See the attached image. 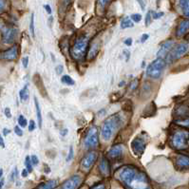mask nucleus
Wrapping results in <instances>:
<instances>
[{
  "label": "nucleus",
  "instance_id": "nucleus-33",
  "mask_svg": "<svg viewBox=\"0 0 189 189\" xmlns=\"http://www.w3.org/2000/svg\"><path fill=\"white\" fill-rule=\"evenodd\" d=\"M35 129V122L33 120L30 121V124H29V131L32 132Z\"/></svg>",
  "mask_w": 189,
  "mask_h": 189
},
{
  "label": "nucleus",
  "instance_id": "nucleus-36",
  "mask_svg": "<svg viewBox=\"0 0 189 189\" xmlns=\"http://www.w3.org/2000/svg\"><path fill=\"white\" fill-rule=\"evenodd\" d=\"M22 65H23L24 67H25V69H27V67H28V65H29V57L28 56H25L22 59Z\"/></svg>",
  "mask_w": 189,
  "mask_h": 189
},
{
  "label": "nucleus",
  "instance_id": "nucleus-14",
  "mask_svg": "<svg viewBox=\"0 0 189 189\" xmlns=\"http://www.w3.org/2000/svg\"><path fill=\"white\" fill-rule=\"evenodd\" d=\"M189 31V20H182L177 28V36H183Z\"/></svg>",
  "mask_w": 189,
  "mask_h": 189
},
{
  "label": "nucleus",
  "instance_id": "nucleus-27",
  "mask_svg": "<svg viewBox=\"0 0 189 189\" xmlns=\"http://www.w3.org/2000/svg\"><path fill=\"white\" fill-rule=\"evenodd\" d=\"M97 53H98V44H94L92 46V48H90L89 56V58H92L97 54Z\"/></svg>",
  "mask_w": 189,
  "mask_h": 189
},
{
  "label": "nucleus",
  "instance_id": "nucleus-2",
  "mask_svg": "<svg viewBox=\"0 0 189 189\" xmlns=\"http://www.w3.org/2000/svg\"><path fill=\"white\" fill-rule=\"evenodd\" d=\"M121 122H122V118H121L120 114H116L106 119L103 125H102L101 135L105 141H109L112 138L114 133L117 131V129L120 127Z\"/></svg>",
  "mask_w": 189,
  "mask_h": 189
},
{
  "label": "nucleus",
  "instance_id": "nucleus-37",
  "mask_svg": "<svg viewBox=\"0 0 189 189\" xmlns=\"http://www.w3.org/2000/svg\"><path fill=\"white\" fill-rule=\"evenodd\" d=\"M6 8V0H0V12H2Z\"/></svg>",
  "mask_w": 189,
  "mask_h": 189
},
{
  "label": "nucleus",
  "instance_id": "nucleus-29",
  "mask_svg": "<svg viewBox=\"0 0 189 189\" xmlns=\"http://www.w3.org/2000/svg\"><path fill=\"white\" fill-rule=\"evenodd\" d=\"M151 21H152V13H151V12H148L147 13V16H145V20H144L145 26L148 27L150 25V23H151Z\"/></svg>",
  "mask_w": 189,
  "mask_h": 189
},
{
  "label": "nucleus",
  "instance_id": "nucleus-12",
  "mask_svg": "<svg viewBox=\"0 0 189 189\" xmlns=\"http://www.w3.org/2000/svg\"><path fill=\"white\" fill-rule=\"evenodd\" d=\"M174 46V41L173 40H169L166 43H163L162 45V47L160 48L159 51L157 52V56L160 58H163L164 56L167 55V53H169V51H171L172 47Z\"/></svg>",
  "mask_w": 189,
  "mask_h": 189
},
{
  "label": "nucleus",
  "instance_id": "nucleus-23",
  "mask_svg": "<svg viewBox=\"0 0 189 189\" xmlns=\"http://www.w3.org/2000/svg\"><path fill=\"white\" fill-rule=\"evenodd\" d=\"M61 82H62L63 84L67 85V86H73V85L75 84L74 80L72 79L70 76H69V75H64V76H62Z\"/></svg>",
  "mask_w": 189,
  "mask_h": 189
},
{
  "label": "nucleus",
  "instance_id": "nucleus-53",
  "mask_svg": "<svg viewBox=\"0 0 189 189\" xmlns=\"http://www.w3.org/2000/svg\"><path fill=\"white\" fill-rule=\"evenodd\" d=\"M185 39H186V41H188V42H189V34L185 37Z\"/></svg>",
  "mask_w": 189,
  "mask_h": 189
},
{
  "label": "nucleus",
  "instance_id": "nucleus-21",
  "mask_svg": "<svg viewBox=\"0 0 189 189\" xmlns=\"http://www.w3.org/2000/svg\"><path fill=\"white\" fill-rule=\"evenodd\" d=\"M133 27V22L131 18L129 17H125L122 22H121V28L122 29H127V28H132Z\"/></svg>",
  "mask_w": 189,
  "mask_h": 189
},
{
  "label": "nucleus",
  "instance_id": "nucleus-51",
  "mask_svg": "<svg viewBox=\"0 0 189 189\" xmlns=\"http://www.w3.org/2000/svg\"><path fill=\"white\" fill-rule=\"evenodd\" d=\"M3 185H4V180H1V182H0V189H2Z\"/></svg>",
  "mask_w": 189,
  "mask_h": 189
},
{
  "label": "nucleus",
  "instance_id": "nucleus-34",
  "mask_svg": "<svg viewBox=\"0 0 189 189\" xmlns=\"http://www.w3.org/2000/svg\"><path fill=\"white\" fill-rule=\"evenodd\" d=\"M151 13H152V18L153 19H159L160 17H162V16H163V12H151Z\"/></svg>",
  "mask_w": 189,
  "mask_h": 189
},
{
  "label": "nucleus",
  "instance_id": "nucleus-1",
  "mask_svg": "<svg viewBox=\"0 0 189 189\" xmlns=\"http://www.w3.org/2000/svg\"><path fill=\"white\" fill-rule=\"evenodd\" d=\"M117 176L128 189H150L147 175L135 166H127L120 168L117 172Z\"/></svg>",
  "mask_w": 189,
  "mask_h": 189
},
{
  "label": "nucleus",
  "instance_id": "nucleus-54",
  "mask_svg": "<svg viewBox=\"0 0 189 189\" xmlns=\"http://www.w3.org/2000/svg\"><path fill=\"white\" fill-rule=\"evenodd\" d=\"M123 85H125V82H121V83H120V85H119V86H123Z\"/></svg>",
  "mask_w": 189,
  "mask_h": 189
},
{
  "label": "nucleus",
  "instance_id": "nucleus-44",
  "mask_svg": "<svg viewBox=\"0 0 189 189\" xmlns=\"http://www.w3.org/2000/svg\"><path fill=\"white\" fill-rule=\"evenodd\" d=\"M138 3L140 4V6H141V9L143 11H144V8H145V5H144V0H137Z\"/></svg>",
  "mask_w": 189,
  "mask_h": 189
},
{
  "label": "nucleus",
  "instance_id": "nucleus-41",
  "mask_svg": "<svg viewBox=\"0 0 189 189\" xmlns=\"http://www.w3.org/2000/svg\"><path fill=\"white\" fill-rule=\"evenodd\" d=\"M108 1H109V0H99V5L102 8H104L105 5L108 4Z\"/></svg>",
  "mask_w": 189,
  "mask_h": 189
},
{
  "label": "nucleus",
  "instance_id": "nucleus-47",
  "mask_svg": "<svg viewBox=\"0 0 189 189\" xmlns=\"http://www.w3.org/2000/svg\"><path fill=\"white\" fill-rule=\"evenodd\" d=\"M28 173H29V171L27 170V168L26 169H23L22 170V177H24V178H26L27 176H28Z\"/></svg>",
  "mask_w": 189,
  "mask_h": 189
},
{
  "label": "nucleus",
  "instance_id": "nucleus-26",
  "mask_svg": "<svg viewBox=\"0 0 189 189\" xmlns=\"http://www.w3.org/2000/svg\"><path fill=\"white\" fill-rule=\"evenodd\" d=\"M32 160L30 158V156H27L26 157V160H25V166L27 167V170L29 171V173L32 171Z\"/></svg>",
  "mask_w": 189,
  "mask_h": 189
},
{
  "label": "nucleus",
  "instance_id": "nucleus-15",
  "mask_svg": "<svg viewBox=\"0 0 189 189\" xmlns=\"http://www.w3.org/2000/svg\"><path fill=\"white\" fill-rule=\"evenodd\" d=\"M18 55V50L16 46H13L10 50L6 51L3 53V58L7 60H14Z\"/></svg>",
  "mask_w": 189,
  "mask_h": 189
},
{
  "label": "nucleus",
  "instance_id": "nucleus-11",
  "mask_svg": "<svg viewBox=\"0 0 189 189\" xmlns=\"http://www.w3.org/2000/svg\"><path fill=\"white\" fill-rule=\"evenodd\" d=\"M131 147H132V150L135 155H141L143 154V152L144 151L145 149V144H144V140L141 139V138H135L133 140V142L131 143Z\"/></svg>",
  "mask_w": 189,
  "mask_h": 189
},
{
  "label": "nucleus",
  "instance_id": "nucleus-28",
  "mask_svg": "<svg viewBox=\"0 0 189 189\" xmlns=\"http://www.w3.org/2000/svg\"><path fill=\"white\" fill-rule=\"evenodd\" d=\"M176 124L182 125V127H189V117L183 119V120H179V121H176Z\"/></svg>",
  "mask_w": 189,
  "mask_h": 189
},
{
  "label": "nucleus",
  "instance_id": "nucleus-52",
  "mask_svg": "<svg viewBox=\"0 0 189 189\" xmlns=\"http://www.w3.org/2000/svg\"><path fill=\"white\" fill-rule=\"evenodd\" d=\"M2 175H3V170L2 169H0V178L2 177Z\"/></svg>",
  "mask_w": 189,
  "mask_h": 189
},
{
  "label": "nucleus",
  "instance_id": "nucleus-39",
  "mask_svg": "<svg viewBox=\"0 0 189 189\" xmlns=\"http://www.w3.org/2000/svg\"><path fill=\"white\" fill-rule=\"evenodd\" d=\"M5 115L7 116V118H11L12 117V113H11V109L9 108H5Z\"/></svg>",
  "mask_w": 189,
  "mask_h": 189
},
{
  "label": "nucleus",
  "instance_id": "nucleus-38",
  "mask_svg": "<svg viewBox=\"0 0 189 189\" xmlns=\"http://www.w3.org/2000/svg\"><path fill=\"white\" fill-rule=\"evenodd\" d=\"M91 189H105V186L104 183H99V185H94Z\"/></svg>",
  "mask_w": 189,
  "mask_h": 189
},
{
  "label": "nucleus",
  "instance_id": "nucleus-22",
  "mask_svg": "<svg viewBox=\"0 0 189 189\" xmlns=\"http://www.w3.org/2000/svg\"><path fill=\"white\" fill-rule=\"evenodd\" d=\"M19 96H20L21 101H27L29 99V96H30V93H29V89L28 86H25L24 88L20 90L19 92Z\"/></svg>",
  "mask_w": 189,
  "mask_h": 189
},
{
  "label": "nucleus",
  "instance_id": "nucleus-46",
  "mask_svg": "<svg viewBox=\"0 0 189 189\" xmlns=\"http://www.w3.org/2000/svg\"><path fill=\"white\" fill-rule=\"evenodd\" d=\"M44 8H45L46 12H47L48 14H51V6H50V5H45V6H44Z\"/></svg>",
  "mask_w": 189,
  "mask_h": 189
},
{
  "label": "nucleus",
  "instance_id": "nucleus-43",
  "mask_svg": "<svg viewBox=\"0 0 189 189\" xmlns=\"http://www.w3.org/2000/svg\"><path fill=\"white\" fill-rule=\"evenodd\" d=\"M148 37H149V35L147 34V33H144V34H143L142 35V38H141V42L142 43H144V42H145L147 39H148Z\"/></svg>",
  "mask_w": 189,
  "mask_h": 189
},
{
  "label": "nucleus",
  "instance_id": "nucleus-48",
  "mask_svg": "<svg viewBox=\"0 0 189 189\" xmlns=\"http://www.w3.org/2000/svg\"><path fill=\"white\" fill-rule=\"evenodd\" d=\"M0 147H5V143H4V140H3V138L1 137V135H0Z\"/></svg>",
  "mask_w": 189,
  "mask_h": 189
},
{
  "label": "nucleus",
  "instance_id": "nucleus-35",
  "mask_svg": "<svg viewBox=\"0 0 189 189\" xmlns=\"http://www.w3.org/2000/svg\"><path fill=\"white\" fill-rule=\"evenodd\" d=\"M31 160H32V163L33 166H37L38 163H39V160H38L36 155H32V156L31 157Z\"/></svg>",
  "mask_w": 189,
  "mask_h": 189
},
{
  "label": "nucleus",
  "instance_id": "nucleus-5",
  "mask_svg": "<svg viewBox=\"0 0 189 189\" xmlns=\"http://www.w3.org/2000/svg\"><path fill=\"white\" fill-rule=\"evenodd\" d=\"M173 147L177 149H185L189 144V133L187 131H178L174 134L172 139Z\"/></svg>",
  "mask_w": 189,
  "mask_h": 189
},
{
  "label": "nucleus",
  "instance_id": "nucleus-18",
  "mask_svg": "<svg viewBox=\"0 0 189 189\" xmlns=\"http://www.w3.org/2000/svg\"><path fill=\"white\" fill-rule=\"evenodd\" d=\"M58 185V182L56 180H51V181H48L45 182L39 185V186L37 187V189H54Z\"/></svg>",
  "mask_w": 189,
  "mask_h": 189
},
{
  "label": "nucleus",
  "instance_id": "nucleus-49",
  "mask_svg": "<svg viewBox=\"0 0 189 189\" xmlns=\"http://www.w3.org/2000/svg\"><path fill=\"white\" fill-rule=\"evenodd\" d=\"M3 133H4L5 136H7V135L10 133V130H9V129H7V128H4V129H3Z\"/></svg>",
  "mask_w": 189,
  "mask_h": 189
},
{
  "label": "nucleus",
  "instance_id": "nucleus-9",
  "mask_svg": "<svg viewBox=\"0 0 189 189\" xmlns=\"http://www.w3.org/2000/svg\"><path fill=\"white\" fill-rule=\"evenodd\" d=\"M82 179L79 175H73L64 182L61 189H77L81 185Z\"/></svg>",
  "mask_w": 189,
  "mask_h": 189
},
{
  "label": "nucleus",
  "instance_id": "nucleus-31",
  "mask_svg": "<svg viewBox=\"0 0 189 189\" xmlns=\"http://www.w3.org/2000/svg\"><path fill=\"white\" fill-rule=\"evenodd\" d=\"M73 155H74V153H73V147L71 145V147H70V151H69V155H67V162L71 161L72 158H73Z\"/></svg>",
  "mask_w": 189,
  "mask_h": 189
},
{
  "label": "nucleus",
  "instance_id": "nucleus-4",
  "mask_svg": "<svg viewBox=\"0 0 189 189\" xmlns=\"http://www.w3.org/2000/svg\"><path fill=\"white\" fill-rule=\"evenodd\" d=\"M166 63L163 58H157L150 64L147 69V74L152 79H158L163 74V70L166 69Z\"/></svg>",
  "mask_w": 189,
  "mask_h": 189
},
{
  "label": "nucleus",
  "instance_id": "nucleus-24",
  "mask_svg": "<svg viewBox=\"0 0 189 189\" xmlns=\"http://www.w3.org/2000/svg\"><path fill=\"white\" fill-rule=\"evenodd\" d=\"M30 31L32 37H34V14L32 13L31 21H30Z\"/></svg>",
  "mask_w": 189,
  "mask_h": 189
},
{
  "label": "nucleus",
  "instance_id": "nucleus-19",
  "mask_svg": "<svg viewBox=\"0 0 189 189\" xmlns=\"http://www.w3.org/2000/svg\"><path fill=\"white\" fill-rule=\"evenodd\" d=\"M179 6H180L183 15L189 17V0H179Z\"/></svg>",
  "mask_w": 189,
  "mask_h": 189
},
{
  "label": "nucleus",
  "instance_id": "nucleus-16",
  "mask_svg": "<svg viewBox=\"0 0 189 189\" xmlns=\"http://www.w3.org/2000/svg\"><path fill=\"white\" fill-rule=\"evenodd\" d=\"M99 169L101 173L103 174L105 176H108L109 173H110V166H109V163L108 161L106 160L105 158L102 159V161L100 163V166H99Z\"/></svg>",
  "mask_w": 189,
  "mask_h": 189
},
{
  "label": "nucleus",
  "instance_id": "nucleus-30",
  "mask_svg": "<svg viewBox=\"0 0 189 189\" xmlns=\"http://www.w3.org/2000/svg\"><path fill=\"white\" fill-rule=\"evenodd\" d=\"M130 18H131V20L133 22L139 23L140 21L142 20V15H141V14H138V13H134V14H132L131 16H130Z\"/></svg>",
  "mask_w": 189,
  "mask_h": 189
},
{
  "label": "nucleus",
  "instance_id": "nucleus-8",
  "mask_svg": "<svg viewBox=\"0 0 189 189\" xmlns=\"http://www.w3.org/2000/svg\"><path fill=\"white\" fill-rule=\"evenodd\" d=\"M97 157H98V154H97L95 151H91L89 154H86L81 162L82 167L84 169H89L95 163Z\"/></svg>",
  "mask_w": 189,
  "mask_h": 189
},
{
  "label": "nucleus",
  "instance_id": "nucleus-3",
  "mask_svg": "<svg viewBox=\"0 0 189 189\" xmlns=\"http://www.w3.org/2000/svg\"><path fill=\"white\" fill-rule=\"evenodd\" d=\"M89 48V39L86 37H80L76 40L73 47H72L70 53L72 57L76 60L83 59L85 57Z\"/></svg>",
  "mask_w": 189,
  "mask_h": 189
},
{
  "label": "nucleus",
  "instance_id": "nucleus-42",
  "mask_svg": "<svg viewBox=\"0 0 189 189\" xmlns=\"http://www.w3.org/2000/svg\"><path fill=\"white\" fill-rule=\"evenodd\" d=\"M55 70L57 72V74H61L62 73V71H63V66L59 65V66H57L55 67Z\"/></svg>",
  "mask_w": 189,
  "mask_h": 189
},
{
  "label": "nucleus",
  "instance_id": "nucleus-10",
  "mask_svg": "<svg viewBox=\"0 0 189 189\" xmlns=\"http://www.w3.org/2000/svg\"><path fill=\"white\" fill-rule=\"evenodd\" d=\"M17 34L16 29L13 28H6L3 30V43L5 44H12L15 40V37Z\"/></svg>",
  "mask_w": 189,
  "mask_h": 189
},
{
  "label": "nucleus",
  "instance_id": "nucleus-45",
  "mask_svg": "<svg viewBox=\"0 0 189 189\" xmlns=\"http://www.w3.org/2000/svg\"><path fill=\"white\" fill-rule=\"evenodd\" d=\"M137 86H138V81L137 80H134L133 83L131 84V86H130V88H131V89H135L137 88Z\"/></svg>",
  "mask_w": 189,
  "mask_h": 189
},
{
  "label": "nucleus",
  "instance_id": "nucleus-50",
  "mask_svg": "<svg viewBox=\"0 0 189 189\" xmlns=\"http://www.w3.org/2000/svg\"><path fill=\"white\" fill-rule=\"evenodd\" d=\"M67 133V129H64L63 131H61V135H63V136H66Z\"/></svg>",
  "mask_w": 189,
  "mask_h": 189
},
{
  "label": "nucleus",
  "instance_id": "nucleus-13",
  "mask_svg": "<svg viewBox=\"0 0 189 189\" xmlns=\"http://www.w3.org/2000/svg\"><path fill=\"white\" fill-rule=\"evenodd\" d=\"M123 149H124V147L122 144H116L110 148V150L108 151V156L112 159L119 158L120 156H122Z\"/></svg>",
  "mask_w": 189,
  "mask_h": 189
},
{
  "label": "nucleus",
  "instance_id": "nucleus-6",
  "mask_svg": "<svg viewBox=\"0 0 189 189\" xmlns=\"http://www.w3.org/2000/svg\"><path fill=\"white\" fill-rule=\"evenodd\" d=\"M85 144L88 148H95L99 144V136H98V130L95 127H91L85 139Z\"/></svg>",
  "mask_w": 189,
  "mask_h": 189
},
{
  "label": "nucleus",
  "instance_id": "nucleus-32",
  "mask_svg": "<svg viewBox=\"0 0 189 189\" xmlns=\"http://www.w3.org/2000/svg\"><path fill=\"white\" fill-rule=\"evenodd\" d=\"M14 132H15V134H17L18 136H22L23 130L20 128V125H15V127H14Z\"/></svg>",
  "mask_w": 189,
  "mask_h": 189
},
{
  "label": "nucleus",
  "instance_id": "nucleus-20",
  "mask_svg": "<svg viewBox=\"0 0 189 189\" xmlns=\"http://www.w3.org/2000/svg\"><path fill=\"white\" fill-rule=\"evenodd\" d=\"M34 104H35V109H36V115H37V120H38V124H39V127H42V113H41V108H40V105L38 103V101L36 99V97H34Z\"/></svg>",
  "mask_w": 189,
  "mask_h": 189
},
{
  "label": "nucleus",
  "instance_id": "nucleus-17",
  "mask_svg": "<svg viewBox=\"0 0 189 189\" xmlns=\"http://www.w3.org/2000/svg\"><path fill=\"white\" fill-rule=\"evenodd\" d=\"M176 163L180 167H189V157L185 156V155H180L176 160Z\"/></svg>",
  "mask_w": 189,
  "mask_h": 189
},
{
  "label": "nucleus",
  "instance_id": "nucleus-40",
  "mask_svg": "<svg viewBox=\"0 0 189 189\" xmlns=\"http://www.w3.org/2000/svg\"><path fill=\"white\" fill-rule=\"evenodd\" d=\"M125 44L127 45V46H131L132 45V38H130V37H128V38H127V39L125 40Z\"/></svg>",
  "mask_w": 189,
  "mask_h": 189
},
{
  "label": "nucleus",
  "instance_id": "nucleus-7",
  "mask_svg": "<svg viewBox=\"0 0 189 189\" xmlns=\"http://www.w3.org/2000/svg\"><path fill=\"white\" fill-rule=\"evenodd\" d=\"M189 48V46L185 43H182V44H179L174 50H172V51L169 53L168 56V62H173L179 58H181L182 56H183L187 52Z\"/></svg>",
  "mask_w": 189,
  "mask_h": 189
},
{
  "label": "nucleus",
  "instance_id": "nucleus-25",
  "mask_svg": "<svg viewBox=\"0 0 189 189\" xmlns=\"http://www.w3.org/2000/svg\"><path fill=\"white\" fill-rule=\"evenodd\" d=\"M18 125H20L21 127H26L27 125H28V121L27 119L24 117L23 115H20L18 117Z\"/></svg>",
  "mask_w": 189,
  "mask_h": 189
}]
</instances>
